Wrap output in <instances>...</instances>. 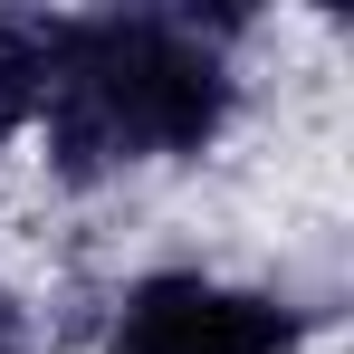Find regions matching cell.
Masks as SVG:
<instances>
[]
</instances>
